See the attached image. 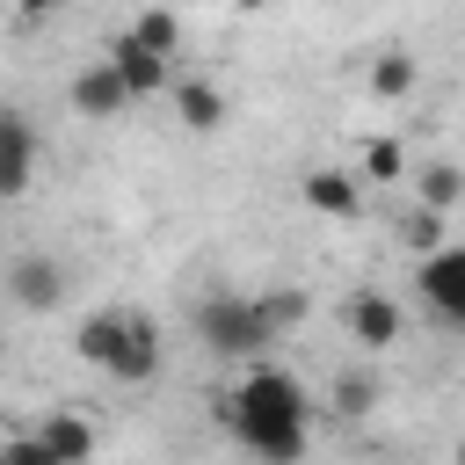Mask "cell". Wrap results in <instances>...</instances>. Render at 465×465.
<instances>
[{
	"label": "cell",
	"instance_id": "6da1fadb",
	"mask_svg": "<svg viewBox=\"0 0 465 465\" xmlns=\"http://www.w3.org/2000/svg\"><path fill=\"white\" fill-rule=\"evenodd\" d=\"M305 421H312V407H305L291 371H247L232 385V400H225V429L262 465H298L305 458Z\"/></svg>",
	"mask_w": 465,
	"mask_h": 465
},
{
	"label": "cell",
	"instance_id": "7a4b0ae2",
	"mask_svg": "<svg viewBox=\"0 0 465 465\" xmlns=\"http://www.w3.org/2000/svg\"><path fill=\"white\" fill-rule=\"evenodd\" d=\"M196 334L211 356H262L276 341V320L262 298H240V291H211L196 298Z\"/></svg>",
	"mask_w": 465,
	"mask_h": 465
},
{
	"label": "cell",
	"instance_id": "3957f363",
	"mask_svg": "<svg viewBox=\"0 0 465 465\" xmlns=\"http://www.w3.org/2000/svg\"><path fill=\"white\" fill-rule=\"evenodd\" d=\"M414 291L436 320H465V247H436L414 269Z\"/></svg>",
	"mask_w": 465,
	"mask_h": 465
},
{
	"label": "cell",
	"instance_id": "277c9868",
	"mask_svg": "<svg viewBox=\"0 0 465 465\" xmlns=\"http://www.w3.org/2000/svg\"><path fill=\"white\" fill-rule=\"evenodd\" d=\"M138 94H131V80L116 73V58H94V65H80L73 73V109L87 116V124H109V116H124Z\"/></svg>",
	"mask_w": 465,
	"mask_h": 465
},
{
	"label": "cell",
	"instance_id": "5b68a950",
	"mask_svg": "<svg viewBox=\"0 0 465 465\" xmlns=\"http://www.w3.org/2000/svg\"><path fill=\"white\" fill-rule=\"evenodd\" d=\"M341 327H349L356 349H392V341H400V305H392L385 291H349Z\"/></svg>",
	"mask_w": 465,
	"mask_h": 465
},
{
	"label": "cell",
	"instance_id": "8992f818",
	"mask_svg": "<svg viewBox=\"0 0 465 465\" xmlns=\"http://www.w3.org/2000/svg\"><path fill=\"white\" fill-rule=\"evenodd\" d=\"M109 58H116V73L131 80V94H160V87H174V65H167L138 29H116V36H109Z\"/></svg>",
	"mask_w": 465,
	"mask_h": 465
},
{
	"label": "cell",
	"instance_id": "52a82bcc",
	"mask_svg": "<svg viewBox=\"0 0 465 465\" xmlns=\"http://www.w3.org/2000/svg\"><path fill=\"white\" fill-rule=\"evenodd\" d=\"M298 196H305L320 218H356V211H363L356 167H305V174H298Z\"/></svg>",
	"mask_w": 465,
	"mask_h": 465
},
{
	"label": "cell",
	"instance_id": "ba28073f",
	"mask_svg": "<svg viewBox=\"0 0 465 465\" xmlns=\"http://www.w3.org/2000/svg\"><path fill=\"white\" fill-rule=\"evenodd\" d=\"M58 291H65V269H58L51 254H15V262H7V298H15L22 312H51Z\"/></svg>",
	"mask_w": 465,
	"mask_h": 465
},
{
	"label": "cell",
	"instance_id": "9c48e42d",
	"mask_svg": "<svg viewBox=\"0 0 465 465\" xmlns=\"http://www.w3.org/2000/svg\"><path fill=\"white\" fill-rule=\"evenodd\" d=\"M36 174V138H29V116H0V196H22Z\"/></svg>",
	"mask_w": 465,
	"mask_h": 465
},
{
	"label": "cell",
	"instance_id": "30bf717a",
	"mask_svg": "<svg viewBox=\"0 0 465 465\" xmlns=\"http://www.w3.org/2000/svg\"><path fill=\"white\" fill-rule=\"evenodd\" d=\"M160 371V327L145 320V312H131L124 320V349H116V363H109V378H124V385H138V378H153Z\"/></svg>",
	"mask_w": 465,
	"mask_h": 465
},
{
	"label": "cell",
	"instance_id": "8fae6325",
	"mask_svg": "<svg viewBox=\"0 0 465 465\" xmlns=\"http://www.w3.org/2000/svg\"><path fill=\"white\" fill-rule=\"evenodd\" d=\"M124 320H131V312H87V320H80V334H73L80 363L109 371V363H116V349H124Z\"/></svg>",
	"mask_w": 465,
	"mask_h": 465
},
{
	"label": "cell",
	"instance_id": "7c38bea8",
	"mask_svg": "<svg viewBox=\"0 0 465 465\" xmlns=\"http://www.w3.org/2000/svg\"><path fill=\"white\" fill-rule=\"evenodd\" d=\"M167 94H174V116H182L189 131H218V124H225V94H218L211 80H174Z\"/></svg>",
	"mask_w": 465,
	"mask_h": 465
},
{
	"label": "cell",
	"instance_id": "4fadbf2b",
	"mask_svg": "<svg viewBox=\"0 0 465 465\" xmlns=\"http://www.w3.org/2000/svg\"><path fill=\"white\" fill-rule=\"evenodd\" d=\"M36 436L51 443V458H58V465H87V458H94V429H87L80 414H51Z\"/></svg>",
	"mask_w": 465,
	"mask_h": 465
},
{
	"label": "cell",
	"instance_id": "5bb4252c",
	"mask_svg": "<svg viewBox=\"0 0 465 465\" xmlns=\"http://www.w3.org/2000/svg\"><path fill=\"white\" fill-rule=\"evenodd\" d=\"M414 196H421L429 211H458V203H465V174H458L450 160H429V167L414 174Z\"/></svg>",
	"mask_w": 465,
	"mask_h": 465
},
{
	"label": "cell",
	"instance_id": "9a60e30c",
	"mask_svg": "<svg viewBox=\"0 0 465 465\" xmlns=\"http://www.w3.org/2000/svg\"><path fill=\"white\" fill-rule=\"evenodd\" d=\"M414 80H421V73H414V58H407V51H378V58H371V94H378V102L414 94Z\"/></svg>",
	"mask_w": 465,
	"mask_h": 465
},
{
	"label": "cell",
	"instance_id": "2e32d148",
	"mask_svg": "<svg viewBox=\"0 0 465 465\" xmlns=\"http://www.w3.org/2000/svg\"><path fill=\"white\" fill-rule=\"evenodd\" d=\"M131 29H138V36H145L160 58H174V51H182V22H174V7H145Z\"/></svg>",
	"mask_w": 465,
	"mask_h": 465
},
{
	"label": "cell",
	"instance_id": "e0dca14e",
	"mask_svg": "<svg viewBox=\"0 0 465 465\" xmlns=\"http://www.w3.org/2000/svg\"><path fill=\"white\" fill-rule=\"evenodd\" d=\"M400 240H407L414 254H436V247H443V211H429V203H414V211L400 218Z\"/></svg>",
	"mask_w": 465,
	"mask_h": 465
},
{
	"label": "cell",
	"instance_id": "ac0fdd59",
	"mask_svg": "<svg viewBox=\"0 0 465 465\" xmlns=\"http://www.w3.org/2000/svg\"><path fill=\"white\" fill-rule=\"evenodd\" d=\"M356 174H371V182H407V153L392 145V138H371L363 145V167Z\"/></svg>",
	"mask_w": 465,
	"mask_h": 465
},
{
	"label": "cell",
	"instance_id": "d6986e66",
	"mask_svg": "<svg viewBox=\"0 0 465 465\" xmlns=\"http://www.w3.org/2000/svg\"><path fill=\"white\" fill-rule=\"evenodd\" d=\"M371 400H378L371 371H341L334 378V414H371Z\"/></svg>",
	"mask_w": 465,
	"mask_h": 465
},
{
	"label": "cell",
	"instance_id": "ffe728a7",
	"mask_svg": "<svg viewBox=\"0 0 465 465\" xmlns=\"http://www.w3.org/2000/svg\"><path fill=\"white\" fill-rule=\"evenodd\" d=\"M0 465H58V458H51V443H44V436H7Z\"/></svg>",
	"mask_w": 465,
	"mask_h": 465
},
{
	"label": "cell",
	"instance_id": "44dd1931",
	"mask_svg": "<svg viewBox=\"0 0 465 465\" xmlns=\"http://www.w3.org/2000/svg\"><path fill=\"white\" fill-rule=\"evenodd\" d=\"M262 305H269V320H276V334L305 320V298H298V291H276V298H262Z\"/></svg>",
	"mask_w": 465,
	"mask_h": 465
},
{
	"label": "cell",
	"instance_id": "7402d4cb",
	"mask_svg": "<svg viewBox=\"0 0 465 465\" xmlns=\"http://www.w3.org/2000/svg\"><path fill=\"white\" fill-rule=\"evenodd\" d=\"M22 15H51V7H65V0H15Z\"/></svg>",
	"mask_w": 465,
	"mask_h": 465
},
{
	"label": "cell",
	"instance_id": "603a6c76",
	"mask_svg": "<svg viewBox=\"0 0 465 465\" xmlns=\"http://www.w3.org/2000/svg\"><path fill=\"white\" fill-rule=\"evenodd\" d=\"M232 7H269V0H232Z\"/></svg>",
	"mask_w": 465,
	"mask_h": 465
},
{
	"label": "cell",
	"instance_id": "cb8c5ba5",
	"mask_svg": "<svg viewBox=\"0 0 465 465\" xmlns=\"http://www.w3.org/2000/svg\"><path fill=\"white\" fill-rule=\"evenodd\" d=\"M458 465H465V443H458Z\"/></svg>",
	"mask_w": 465,
	"mask_h": 465
}]
</instances>
